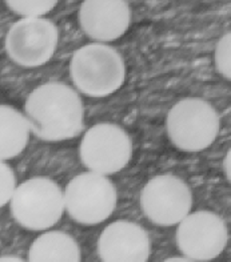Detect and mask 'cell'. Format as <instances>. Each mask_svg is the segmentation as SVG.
I'll use <instances>...</instances> for the list:
<instances>
[{
    "instance_id": "6da1fadb",
    "label": "cell",
    "mask_w": 231,
    "mask_h": 262,
    "mask_svg": "<svg viewBox=\"0 0 231 262\" xmlns=\"http://www.w3.org/2000/svg\"><path fill=\"white\" fill-rule=\"evenodd\" d=\"M24 116L37 139L50 143L64 141L83 129V101L79 93L66 84H42L28 95Z\"/></svg>"
},
{
    "instance_id": "7a4b0ae2",
    "label": "cell",
    "mask_w": 231,
    "mask_h": 262,
    "mask_svg": "<svg viewBox=\"0 0 231 262\" xmlns=\"http://www.w3.org/2000/svg\"><path fill=\"white\" fill-rule=\"evenodd\" d=\"M72 83L90 97H106L117 92L126 80V64L115 48L103 43L87 44L71 57Z\"/></svg>"
},
{
    "instance_id": "3957f363",
    "label": "cell",
    "mask_w": 231,
    "mask_h": 262,
    "mask_svg": "<svg viewBox=\"0 0 231 262\" xmlns=\"http://www.w3.org/2000/svg\"><path fill=\"white\" fill-rule=\"evenodd\" d=\"M166 128L175 148L183 152H201L214 144L221 120L210 103L188 97L168 111Z\"/></svg>"
},
{
    "instance_id": "277c9868",
    "label": "cell",
    "mask_w": 231,
    "mask_h": 262,
    "mask_svg": "<svg viewBox=\"0 0 231 262\" xmlns=\"http://www.w3.org/2000/svg\"><path fill=\"white\" fill-rule=\"evenodd\" d=\"M11 214L22 228L46 230L62 219L64 194L61 186L47 177H32L17 185L11 197Z\"/></svg>"
},
{
    "instance_id": "5b68a950",
    "label": "cell",
    "mask_w": 231,
    "mask_h": 262,
    "mask_svg": "<svg viewBox=\"0 0 231 262\" xmlns=\"http://www.w3.org/2000/svg\"><path fill=\"white\" fill-rule=\"evenodd\" d=\"M64 194V210L81 225H98L117 209L118 192L104 174L87 172L70 180Z\"/></svg>"
},
{
    "instance_id": "8992f818",
    "label": "cell",
    "mask_w": 231,
    "mask_h": 262,
    "mask_svg": "<svg viewBox=\"0 0 231 262\" xmlns=\"http://www.w3.org/2000/svg\"><path fill=\"white\" fill-rule=\"evenodd\" d=\"M134 145L128 133L117 124L101 123L84 133L79 156L90 172L110 176L121 172L132 159Z\"/></svg>"
},
{
    "instance_id": "52a82bcc",
    "label": "cell",
    "mask_w": 231,
    "mask_h": 262,
    "mask_svg": "<svg viewBox=\"0 0 231 262\" xmlns=\"http://www.w3.org/2000/svg\"><path fill=\"white\" fill-rule=\"evenodd\" d=\"M59 43V31L54 21L43 16L17 20L6 36V52L15 64L36 68L54 56Z\"/></svg>"
},
{
    "instance_id": "ba28073f",
    "label": "cell",
    "mask_w": 231,
    "mask_h": 262,
    "mask_svg": "<svg viewBox=\"0 0 231 262\" xmlns=\"http://www.w3.org/2000/svg\"><path fill=\"white\" fill-rule=\"evenodd\" d=\"M178 249L190 261H213L224 252L228 241L226 223L210 210L188 213L178 224Z\"/></svg>"
},
{
    "instance_id": "9c48e42d",
    "label": "cell",
    "mask_w": 231,
    "mask_h": 262,
    "mask_svg": "<svg viewBox=\"0 0 231 262\" xmlns=\"http://www.w3.org/2000/svg\"><path fill=\"white\" fill-rule=\"evenodd\" d=\"M192 201L190 186L172 174L152 177L139 199L144 216L158 226L178 225L191 212Z\"/></svg>"
},
{
    "instance_id": "30bf717a",
    "label": "cell",
    "mask_w": 231,
    "mask_h": 262,
    "mask_svg": "<svg viewBox=\"0 0 231 262\" xmlns=\"http://www.w3.org/2000/svg\"><path fill=\"white\" fill-rule=\"evenodd\" d=\"M79 24L97 43L115 41L130 27V6L126 0H83L79 8Z\"/></svg>"
},
{
    "instance_id": "8fae6325",
    "label": "cell",
    "mask_w": 231,
    "mask_h": 262,
    "mask_svg": "<svg viewBox=\"0 0 231 262\" xmlns=\"http://www.w3.org/2000/svg\"><path fill=\"white\" fill-rule=\"evenodd\" d=\"M98 254L104 262H147L151 256L150 236L138 224L115 221L101 233Z\"/></svg>"
},
{
    "instance_id": "7c38bea8",
    "label": "cell",
    "mask_w": 231,
    "mask_h": 262,
    "mask_svg": "<svg viewBox=\"0 0 231 262\" xmlns=\"http://www.w3.org/2000/svg\"><path fill=\"white\" fill-rule=\"evenodd\" d=\"M81 248L70 234L51 230L35 239L28 250L31 262H79Z\"/></svg>"
},
{
    "instance_id": "4fadbf2b",
    "label": "cell",
    "mask_w": 231,
    "mask_h": 262,
    "mask_svg": "<svg viewBox=\"0 0 231 262\" xmlns=\"http://www.w3.org/2000/svg\"><path fill=\"white\" fill-rule=\"evenodd\" d=\"M31 128L27 117L16 108L0 105V160L19 156L28 144Z\"/></svg>"
},
{
    "instance_id": "5bb4252c",
    "label": "cell",
    "mask_w": 231,
    "mask_h": 262,
    "mask_svg": "<svg viewBox=\"0 0 231 262\" xmlns=\"http://www.w3.org/2000/svg\"><path fill=\"white\" fill-rule=\"evenodd\" d=\"M59 0H6L12 12L23 17L44 16L56 7Z\"/></svg>"
},
{
    "instance_id": "9a60e30c",
    "label": "cell",
    "mask_w": 231,
    "mask_h": 262,
    "mask_svg": "<svg viewBox=\"0 0 231 262\" xmlns=\"http://www.w3.org/2000/svg\"><path fill=\"white\" fill-rule=\"evenodd\" d=\"M214 66L215 70L219 75L226 77L227 80L231 79V33L227 32L226 35L219 39L214 50Z\"/></svg>"
},
{
    "instance_id": "2e32d148",
    "label": "cell",
    "mask_w": 231,
    "mask_h": 262,
    "mask_svg": "<svg viewBox=\"0 0 231 262\" xmlns=\"http://www.w3.org/2000/svg\"><path fill=\"white\" fill-rule=\"evenodd\" d=\"M16 188V177L10 165L0 160V208L11 201Z\"/></svg>"
},
{
    "instance_id": "e0dca14e",
    "label": "cell",
    "mask_w": 231,
    "mask_h": 262,
    "mask_svg": "<svg viewBox=\"0 0 231 262\" xmlns=\"http://www.w3.org/2000/svg\"><path fill=\"white\" fill-rule=\"evenodd\" d=\"M223 172L226 174V179L227 181L231 180V150H227L226 153V157L223 160Z\"/></svg>"
},
{
    "instance_id": "ac0fdd59",
    "label": "cell",
    "mask_w": 231,
    "mask_h": 262,
    "mask_svg": "<svg viewBox=\"0 0 231 262\" xmlns=\"http://www.w3.org/2000/svg\"><path fill=\"white\" fill-rule=\"evenodd\" d=\"M0 261H7V262H12V261H16V262H22L23 259L21 257L17 256H0Z\"/></svg>"
},
{
    "instance_id": "d6986e66",
    "label": "cell",
    "mask_w": 231,
    "mask_h": 262,
    "mask_svg": "<svg viewBox=\"0 0 231 262\" xmlns=\"http://www.w3.org/2000/svg\"><path fill=\"white\" fill-rule=\"evenodd\" d=\"M167 262H172V261H178V262H191L190 259L187 258V257H178V258H175V257H171V258H167L166 259Z\"/></svg>"
}]
</instances>
